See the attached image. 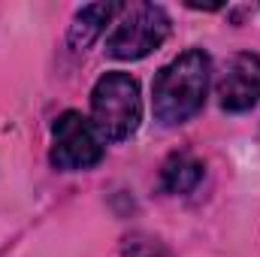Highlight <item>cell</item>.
Here are the masks:
<instances>
[{
  "label": "cell",
  "instance_id": "6da1fadb",
  "mask_svg": "<svg viewBox=\"0 0 260 257\" xmlns=\"http://www.w3.org/2000/svg\"><path fill=\"white\" fill-rule=\"evenodd\" d=\"M212 61L203 49H188L164 67L154 79V118L167 127L185 124L206 103Z\"/></svg>",
  "mask_w": 260,
  "mask_h": 257
},
{
  "label": "cell",
  "instance_id": "7a4b0ae2",
  "mask_svg": "<svg viewBox=\"0 0 260 257\" xmlns=\"http://www.w3.org/2000/svg\"><path fill=\"white\" fill-rule=\"evenodd\" d=\"M142 121L139 85L127 73H106L91 91V124L100 139L121 142L136 133Z\"/></svg>",
  "mask_w": 260,
  "mask_h": 257
},
{
  "label": "cell",
  "instance_id": "3957f363",
  "mask_svg": "<svg viewBox=\"0 0 260 257\" xmlns=\"http://www.w3.org/2000/svg\"><path fill=\"white\" fill-rule=\"evenodd\" d=\"M170 37V15L157 3H133L124 6L121 21L112 27L106 40V52L118 61H139L164 46Z\"/></svg>",
  "mask_w": 260,
  "mask_h": 257
},
{
  "label": "cell",
  "instance_id": "277c9868",
  "mask_svg": "<svg viewBox=\"0 0 260 257\" xmlns=\"http://www.w3.org/2000/svg\"><path fill=\"white\" fill-rule=\"evenodd\" d=\"M103 160V139L82 112H64L52 127V164L64 173L91 170Z\"/></svg>",
  "mask_w": 260,
  "mask_h": 257
},
{
  "label": "cell",
  "instance_id": "5b68a950",
  "mask_svg": "<svg viewBox=\"0 0 260 257\" xmlns=\"http://www.w3.org/2000/svg\"><path fill=\"white\" fill-rule=\"evenodd\" d=\"M218 103L227 112H245L260 100V58L251 52L233 55L218 76Z\"/></svg>",
  "mask_w": 260,
  "mask_h": 257
},
{
  "label": "cell",
  "instance_id": "8992f818",
  "mask_svg": "<svg viewBox=\"0 0 260 257\" xmlns=\"http://www.w3.org/2000/svg\"><path fill=\"white\" fill-rule=\"evenodd\" d=\"M124 9V3H91V6H82L73 18V27H70V43L73 49H88L100 34L103 27L112 21V15H118Z\"/></svg>",
  "mask_w": 260,
  "mask_h": 257
},
{
  "label": "cell",
  "instance_id": "52a82bcc",
  "mask_svg": "<svg viewBox=\"0 0 260 257\" xmlns=\"http://www.w3.org/2000/svg\"><path fill=\"white\" fill-rule=\"evenodd\" d=\"M203 179V160L194 157L191 151H176L167 157L164 170H160V185L170 194H188L194 191Z\"/></svg>",
  "mask_w": 260,
  "mask_h": 257
},
{
  "label": "cell",
  "instance_id": "ba28073f",
  "mask_svg": "<svg viewBox=\"0 0 260 257\" xmlns=\"http://www.w3.org/2000/svg\"><path fill=\"white\" fill-rule=\"evenodd\" d=\"M121 254L124 257H176L160 239H154L148 233H130V236H124Z\"/></svg>",
  "mask_w": 260,
  "mask_h": 257
}]
</instances>
